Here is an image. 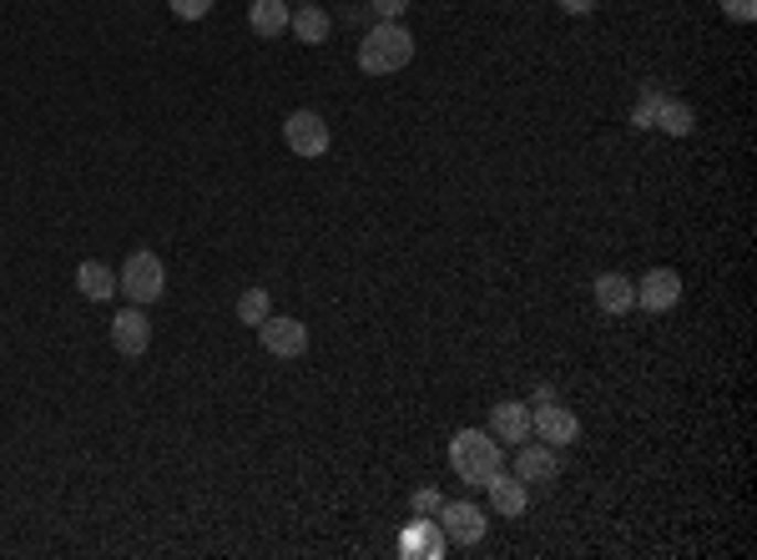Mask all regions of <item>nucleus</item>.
Listing matches in <instances>:
<instances>
[{
  "label": "nucleus",
  "mask_w": 757,
  "mask_h": 560,
  "mask_svg": "<svg viewBox=\"0 0 757 560\" xmlns=\"http://www.w3.org/2000/svg\"><path fill=\"white\" fill-rule=\"evenodd\" d=\"M415 61V36L404 31V21H378L364 41H359V72L364 76H394Z\"/></svg>",
  "instance_id": "nucleus-1"
},
{
  "label": "nucleus",
  "mask_w": 757,
  "mask_h": 560,
  "mask_svg": "<svg viewBox=\"0 0 757 560\" xmlns=\"http://www.w3.org/2000/svg\"><path fill=\"white\" fill-rule=\"evenodd\" d=\"M450 470L465 485H486L495 470H505V450H500V440L486 430H460L450 440Z\"/></svg>",
  "instance_id": "nucleus-2"
},
{
  "label": "nucleus",
  "mask_w": 757,
  "mask_h": 560,
  "mask_svg": "<svg viewBox=\"0 0 757 560\" xmlns=\"http://www.w3.org/2000/svg\"><path fill=\"white\" fill-rule=\"evenodd\" d=\"M121 293H127L137 309H147V303H157L167 293V268L162 258H157L152 248H137L127 262H121Z\"/></svg>",
  "instance_id": "nucleus-3"
},
{
  "label": "nucleus",
  "mask_w": 757,
  "mask_h": 560,
  "mask_svg": "<svg viewBox=\"0 0 757 560\" xmlns=\"http://www.w3.org/2000/svg\"><path fill=\"white\" fill-rule=\"evenodd\" d=\"M284 142H288V152L294 157H323L329 152V142H333V131H329V121H323L319 111L298 107V111H288L284 117Z\"/></svg>",
  "instance_id": "nucleus-4"
},
{
  "label": "nucleus",
  "mask_w": 757,
  "mask_h": 560,
  "mask_svg": "<svg viewBox=\"0 0 757 560\" xmlns=\"http://www.w3.org/2000/svg\"><path fill=\"white\" fill-rule=\"evenodd\" d=\"M258 338L273 358H303L308 354V329L298 319H288V313H268V319L258 323Z\"/></svg>",
  "instance_id": "nucleus-5"
},
{
  "label": "nucleus",
  "mask_w": 757,
  "mask_h": 560,
  "mask_svg": "<svg viewBox=\"0 0 757 560\" xmlns=\"http://www.w3.org/2000/svg\"><path fill=\"white\" fill-rule=\"evenodd\" d=\"M439 530H445V540H455V546H480V540H486V510L470 500H445L439 505Z\"/></svg>",
  "instance_id": "nucleus-6"
},
{
  "label": "nucleus",
  "mask_w": 757,
  "mask_h": 560,
  "mask_svg": "<svg viewBox=\"0 0 757 560\" xmlns=\"http://www.w3.org/2000/svg\"><path fill=\"white\" fill-rule=\"evenodd\" d=\"M682 303V273L676 268H651L637 283V309L647 313H672Z\"/></svg>",
  "instance_id": "nucleus-7"
},
{
  "label": "nucleus",
  "mask_w": 757,
  "mask_h": 560,
  "mask_svg": "<svg viewBox=\"0 0 757 560\" xmlns=\"http://www.w3.org/2000/svg\"><path fill=\"white\" fill-rule=\"evenodd\" d=\"M111 348H117L121 358H142L147 348H152V319H147L142 309H121L117 319H111Z\"/></svg>",
  "instance_id": "nucleus-8"
},
{
  "label": "nucleus",
  "mask_w": 757,
  "mask_h": 560,
  "mask_svg": "<svg viewBox=\"0 0 757 560\" xmlns=\"http://www.w3.org/2000/svg\"><path fill=\"white\" fill-rule=\"evenodd\" d=\"M531 434H541L545 444H576L580 440V419L566 405H535Z\"/></svg>",
  "instance_id": "nucleus-9"
},
{
  "label": "nucleus",
  "mask_w": 757,
  "mask_h": 560,
  "mask_svg": "<svg viewBox=\"0 0 757 560\" xmlns=\"http://www.w3.org/2000/svg\"><path fill=\"white\" fill-rule=\"evenodd\" d=\"M556 475H561L556 444H521V450H515V480H525V485H551Z\"/></svg>",
  "instance_id": "nucleus-10"
},
{
  "label": "nucleus",
  "mask_w": 757,
  "mask_h": 560,
  "mask_svg": "<svg viewBox=\"0 0 757 560\" xmlns=\"http://www.w3.org/2000/svg\"><path fill=\"white\" fill-rule=\"evenodd\" d=\"M490 434H495L500 444H525L531 440V409H525L521 399H500V405L490 409Z\"/></svg>",
  "instance_id": "nucleus-11"
},
{
  "label": "nucleus",
  "mask_w": 757,
  "mask_h": 560,
  "mask_svg": "<svg viewBox=\"0 0 757 560\" xmlns=\"http://www.w3.org/2000/svg\"><path fill=\"white\" fill-rule=\"evenodd\" d=\"M399 556H419V560L445 556V530H439V520L419 515L415 525H404V536H399Z\"/></svg>",
  "instance_id": "nucleus-12"
},
{
  "label": "nucleus",
  "mask_w": 757,
  "mask_h": 560,
  "mask_svg": "<svg viewBox=\"0 0 757 560\" xmlns=\"http://www.w3.org/2000/svg\"><path fill=\"white\" fill-rule=\"evenodd\" d=\"M486 495H490V505H495V515H525V505H531V485L505 475V470H495V475L486 480Z\"/></svg>",
  "instance_id": "nucleus-13"
},
{
  "label": "nucleus",
  "mask_w": 757,
  "mask_h": 560,
  "mask_svg": "<svg viewBox=\"0 0 757 560\" xmlns=\"http://www.w3.org/2000/svg\"><path fill=\"white\" fill-rule=\"evenodd\" d=\"M596 303H601L611 319H621V313L637 309V283H631L627 273H601L596 278Z\"/></svg>",
  "instance_id": "nucleus-14"
},
{
  "label": "nucleus",
  "mask_w": 757,
  "mask_h": 560,
  "mask_svg": "<svg viewBox=\"0 0 757 560\" xmlns=\"http://www.w3.org/2000/svg\"><path fill=\"white\" fill-rule=\"evenodd\" d=\"M76 288H82V299H92V303H107L111 293H117V288H121V278H117V268H107V262L86 258L82 268H76Z\"/></svg>",
  "instance_id": "nucleus-15"
},
{
  "label": "nucleus",
  "mask_w": 757,
  "mask_h": 560,
  "mask_svg": "<svg viewBox=\"0 0 757 560\" xmlns=\"http://www.w3.org/2000/svg\"><path fill=\"white\" fill-rule=\"evenodd\" d=\"M288 0H253V11H248V25H253V36L273 41V36H284L288 31Z\"/></svg>",
  "instance_id": "nucleus-16"
},
{
  "label": "nucleus",
  "mask_w": 757,
  "mask_h": 560,
  "mask_svg": "<svg viewBox=\"0 0 757 560\" xmlns=\"http://www.w3.org/2000/svg\"><path fill=\"white\" fill-rule=\"evenodd\" d=\"M329 25L333 21L319 11V6H313V0H308V6H298V11L288 15V31H294L303 46H323V41H329Z\"/></svg>",
  "instance_id": "nucleus-17"
},
{
  "label": "nucleus",
  "mask_w": 757,
  "mask_h": 560,
  "mask_svg": "<svg viewBox=\"0 0 757 560\" xmlns=\"http://www.w3.org/2000/svg\"><path fill=\"white\" fill-rule=\"evenodd\" d=\"M657 127H662L667 137H692V131H697V111L686 107V101H676V96H662V107H657Z\"/></svg>",
  "instance_id": "nucleus-18"
},
{
  "label": "nucleus",
  "mask_w": 757,
  "mask_h": 560,
  "mask_svg": "<svg viewBox=\"0 0 757 560\" xmlns=\"http://www.w3.org/2000/svg\"><path fill=\"white\" fill-rule=\"evenodd\" d=\"M273 313V299H268V288H248L243 299H237V323H248V329H258L263 319Z\"/></svg>",
  "instance_id": "nucleus-19"
},
{
  "label": "nucleus",
  "mask_w": 757,
  "mask_h": 560,
  "mask_svg": "<svg viewBox=\"0 0 757 560\" xmlns=\"http://www.w3.org/2000/svg\"><path fill=\"white\" fill-rule=\"evenodd\" d=\"M662 96L667 91H657V86H647V91L637 96V107H631V127H657V107H662Z\"/></svg>",
  "instance_id": "nucleus-20"
},
{
  "label": "nucleus",
  "mask_w": 757,
  "mask_h": 560,
  "mask_svg": "<svg viewBox=\"0 0 757 560\" xmlns=\"http://www.w3.org/2000/svg\"><path fill=\"white\" fill-rule=\"evenodd\" d=\"M722 6V15H727V21H757V0H717Z\"/></svg>",
  "instance_id": "nucleus-21"
},
{
  "label": "nucleus",
  "mask_w": 757,
  "mask_h": 560,
  "mask_svg": "<svg viewBox=\"0 0 757 560\" xmlns=\"http://www.w3.org/2000/svg\"><path fill=\"white\" fill-rule=\"evenodd\" d=\"M172 6V15H182V21H202V15L213 11V0H167Z\"/></svg>",
  "instance_id": "nucleus-22"
},
{
  "label": "nucleus",
  "mask_w": 757,
  "mask_h": 560,
  "mask_svg": "<svg viewBox=\"0 0 757 560\" xmlns=\"http://www.w3.org/2000/svg\"><path fill=\"white\" fill-rule=\"evenodd\" d=\"M378 11V21H404V11H409V0H369Z\"/></svg>",
  "instance_id": "nucleus-23"
},
{
  "label": "nucleus",
  "mask_w": 757,
  "mask_h": 560,
  "mask_svg": "<svg viewBox=\"0 0 757 560\" xmlns=\"http://www.w3.org/2000/svg\"><path fill=\"white\" fill-rule=\"evenodd\" d=\"M439 505H445L439 489H415V515H439Z\"/></svg>",
  "instance_id": "nucleus-24"
},
{
  "label": "nucleus",
  "mask_w": 757,
  "mask_h": 560,
  "mask_svg": "<svg viewBox=\"0 0 757 560\" xmlns=\"http://www.w3.org/2000/svg\"><path fill=\"white\" fill-rule=\"evenodd\" d=\"M556 6H561L566 15H591V11H596V0H556Z\"/></svg>",
  "instance_id": "nucleus-25"
},
{
  "label": "nucleus",
  "mask_w": 757,
  "mask_h": 560,
  "mask_svg": "<svg viewBox=\"0 0 757 560\" xmlns=\"http://www.w3.org/2000/svg\"><path fill=\"white\" fill-rule=\"evenodd\" d=\"M531 405H556V389H551V384H541V389L531 394Z\"/></svg>",
  "instance_id": "nucleus-26"
},
{
  "label": "nucleus",
  "mask_w": 757,
  "mask_h": 560,
  "mask_svg": "<svg viewBox=\"0 0 757 560\" xmlns=\"http://www.w3.org/2000/svg\"><path fill=\"white\" fill-rule=\"evenodd\" d=\"M298 6H308V0H298Z\"/></svg>",
  "instance_id": "nucleus-27"
}]
</instances>
